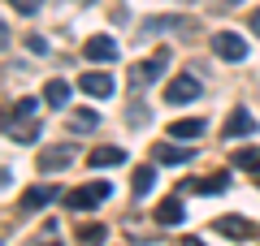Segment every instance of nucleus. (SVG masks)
I'll use <instances>...</instances> for the list:
<instances>
[{
    "instance_id": "obj_1",
    "label": "nucleus",
    "mask_w": 260,
    "mask_h": 246,
    "mask_svg": "<svg viewBox=\"0 0 260 246\" xmlns=\"http://www.w3.org/2000/svg\"><path fill=\"white\" fill-rule=\"evenodd\" d=\"M104 199H109V182H95V186H78V190H70V194H65V208L87 212V208H95V203H104Z\"/></svg>"
},
{
    "instance_id": "obj_2",
    "label": "nucleus",
    "mask_w": 260,
    "mask_h": 246,
    "mask_svg": "<svg viewBox=\"0 0 260 246\" xmlns=\"http://www.w3.org/2000/svg\"><path fill=\"white\" fill-rule=\"evenodd\" d=\"M213 52L221 61H247V39L234 35V30H217L213 35Z\"/></svg>"
},
{
    "instance_id": "obj_3",
    "label": "nucleus",
    "mask_w": 260,
    "mask_h": 246,
    "mask_svg": "<svg viewBox=\"0 0 260 246\" xmlns=\"http://www.w3.org/2000/svg\"><path fill=\"white\" fill-rule=\"evenodd\" d=\"M78 155L74 143H61V147H48V151H39V173H61L65 164Z\"/></svg>"
},
{
    "instance_id": "obj_4",
    "label": "nucleus",
    "mask_w": 260,
    "mask_h": 246,
    "mask_svg": "<svg viewBox=\"0 0 260 246\" xmlns=\"http://www.w3.org/2000/svg\"><path fill=\"white\" fill-rule=\"evenodd\" d=\"M191 100H200V82H195L191 73H178L165 87V104H191Z\"/></svg>"
},
{
    "instance_id": "obj_5",
    "label": "nucleus",
    "mask_w": 260,
    "mask_h": 246,
    "mask_svg": "<svg viewBox=\"0 0 260 246\" xmlns=\"http://www.w3.org/2000/svg\"><path fill=\"white\" fill-rule=\"evenodd\" d=\"M191 26H195L191 18H148V22L139 26V35H143V39H156V35H169V30H191Z\"/></svg>"
},
{
    "instance_id": "obj_6",
    "label": "nucleus",
    "mask_w": 260,
    "mask_h": 246,
    "mask_svg": "<svg viewBox=\"0 0 260 246\" xmlns=\"http://www.w3.org/2000/svg\"><path fill=\"white\" fill-rule=\"evenodd\" d=\"M221 134H225V138H243V134H256V117H251L247 108H234L230 117H225Z\"/></svg>"
},
{
    "instance_id": "obj_7",
    "label": "nucleus",
    "mask_w": 260,
    "mask_h": 246,
    "mask_svg": "<svg viewBox=\"0 0 260 246\" xmlns=\"http://www.w3.org/2000/svg\"><path fill=\"white\" fill-rule=\"evenodd\" d=\"M78 87H83V95H91V100H109L113 95V78L109 73H83Z\"/></svg>"
},
{
    "instance_id": "obj_8",
    "label": "nucleus",
    "mask_w": 260,
    "mask_h": 246,
    "mask_svg": "<svg viewBox=\"0 0 260 246\" xmlns=\"http://www.w3.org/2000/svg\"><path fill=\"white\" fill-rule=\"evenodd\" d=\"M83 52H87V61H100V65H104V61H113V56H117V44H113L109 35H91Z\"/></svg>"
},
{
    "instance_id": "obj_9",
    "label": "nucleus",
    "mask_w": 260,
    "mask_h": 246,
    "mask_svg": "<svg viewBox=\"0 0 260 246\" xmlns=\"http://www.w3.org/2000/svg\"><path fill=\"white\" fill-rule=\"evenodd\" d=\"M87 164H91V169H109V164H126V147H95V151L87 155Z\"/></svg>"
},
{
    "instance_id": "obj_10",
    "label": "nucleus",
    "mask_w": 260,
    "mask_h": 246,
    "mask_svg": "<svg viewBox=\"0 0 260 246\" xmlns=\"http://www.w3.org/2000/svg\"><path fill=\"white\" fill-rule=\"evenodd\" d=\"M52 199H56L52 186H30V190L22 194V212H39V208H48Z\"/></svg>"
},
{
    "instance_id": "obj_11",
    "label": "nucleus",
    "mask_w": 260,
    "mask_h": 246,
    "mask_svg": "<svg viewBox=\"0 0 260 246\" xmlns=\"http://www.w3.org/2000/svg\"><path fill=\"white\" fill-rule=\"evenodd\" d=\"M5 134H9L13 143H35L39 126H35V121H5Z\"/></svg>"
},
{
    "instance_id": "obj_12",
    "label": "nucleus",
    "mask_w": 260,
    "mask_h": 246,
    "mask_svg": "<svg viewBox=\"0 0 260 246\" xmlns=\"http://www.w3.org/2000/svg\"><path fill=\"white\" fill-rule=\"evenodd\" d=\"M44 104H52V108H65V104H70V87H65L61 78H48V87H44Z\"/></svg>"
},
{
    "instance_id": "obj_13",
    "label": "nucleus",
    "mask_w": 260,
    "mask_h": 246,
    "mask_svg": "<svg viewBox=\"0 0 260 246\" xmlns=\"http://www.w3.org/2000/svg\"><path fill=\"white\" fill-rule=\"evenodd\" d=\"M156 225H182V199L156 203Z\"/></svg>"
},
{
    "instance_id": "obj_14",
    "label": "nucleus",
    "mask_w": 260,
    "mask_h": 246,
    "mask_svg": "<svg viewBox=\"0 0 260 246\" xmlns=\"http://www.w3.org/2000/svg\"><path fill=\"white\" fill-rule=\"evenodd\" d=\"M186 160H191V147H174V143L156 147V164H186Z\"/></svg>"
},
{
    "instance_id": "obj_15",
    "label": "nucleus",
    "mask_w": 260,
    "mask_h": 246,
    "mask_svg": "<svg viewBox=\"0 0 260 246\" xmlns=\"http://www.w3.org/2000/svg\"><path fill=\"white\" fill-rule=\"evenodd\" d=\"M217 233H225V237H251V225L243 216H221V220H217Z\"/></svg>"
},
{
    "instance_id": "obj_16",
    "label": "nucleus",
    "mask_w": 260,
    "mask_h": 246,
    "mask_svg": "<svg viewBox=\"0 0 260 246\" xmlns=\"http://www.w3.org/2000/svg\"><path fill=\"white\" fill-rule=\"evenodd\" d=\"M169 134H174V138H200V134H204V121H200V117H182V121L169 126Z\"/></svg>"
},
{
    "instance_id": "obj_17",
    "label": "nucleus",
    "mask_w": 260,
    "mask_h": 246,
    "mask_svg": "<svg viewBox=\"0 0 260 246\" xmlns=\"http://www.w3.org/2000/svg\"><path fill=\"white\" fill-rule=\"evenodd\" d=\"M39 117V100H30V95H26V100H18V104H13V112H9V121H35Z\"/></svg>"
},
{
    "instance_id": "obj_18",
    "label": "nucleus",
    "mask_w": 260,
    "mask_h": 246,
    "mask_svg": "<svg viewBox=\"0 0 260 246\" xmlns=\"http://www.w3.org/2000/svg\"><path fill=\"white\" fill-rule=\"evenodd\" d=\"M156 65H152V61H143V65H135V69H130V87H135V91H139V87H148V82L152 78H156Z\"/></svg>"
},
{
    "instance_id": "obj_19",
    "label": "nucleus",
    "mask_w": 260,
    "mask_h": 246,
    "mask_svg": "<svg viewBox=\"0 0 260 246\" xmlns=\"http://www.w3.org/2000/svg\"><path fill=\"white\" fill-rule=\"evenodd\" d=\"M234 169H256L260 173V147H239L234 151Z\"/></svg>"
},
{
    "instance_id": "obj_20",
    "label": "nucleus",
    "mask_w": 260,
    "mask_h": 246,
    "mask_svg": "<svg viewBox=\"0 0 260 246\" xmlns=\"http://www.w3.org/2000/svg\"><path fill=\"white\" fill-rule=\"evenodd\" d=\"M230 186V177L225 173H213L208 182H195V186H186V190H195V194H217V190H225Z\"/></svg>"
},
{
    "instance_id": "obj_21",
    "label": "nucleus",
    "mask_w": 260,
    "mask_h": 246,
    "mask_svg": "<svg viewBox=\"0 0 260 246\" xmlns=\"http://www.w3.org/2000/svg\"><path fill=\"white\" fill-rule=\"evenodd\" d=\"M152 177H156V169H152V164H143V169H135V199H143V194L152 190Z\"/></svg>"
},
{
    "instance_id": "obj_22",
    "label": "nucleus",
    "mask_w": 260,
    "mask_h": 246,
    "mask_svg": "<svg viewBox=\"0 0 260 246\" xmlns=\"http://www.w3.org/2000/svg\"><path fill=\"white\" fill-rule=\"evenodd\" d=\"M95 126H100L95 112H74V117H70V130H78V134H91Z\"/></svg>"
},
{
    "instance_id": "obj_23",
    "label": "nucleus",
    "mask_w": 260,
    "mask_h": 246,
    "mask_svg": "<svg viewBox=\"0 0 260 246\" xmlns=\"http://www.w3.org/2000/svg\"><path fill=\"white\" fill-rule=\"evenodd\" d=\"M78 242L83 246H100L104 242V225H83L78 229Z\"/></svg>"
},
{
    "instance_id": "obj_24",
    "label": "nucleus",
    "mask_w": 260,
    "mask_h": 246,
    "mask_svg": "<svg viewBox=\"0 0 260 246\" xmlns=\"http://www.w3.org/2000/svg\"><path fill=\"white\" fill-rule=\"evenodd\" d=\"M9 5H13V9L22 13V18H35V13H39V5H44V0H9Z\"/></svg>"
},
{
    "instance_id": "obj_25",
    "label": "nucleus",
    "mask_w": 260,
    "mask_h": 246,
    "mask_svg": "<svg viewBox=\"0 0 260 246\" xmlns=\"http://www.w3.org/2000/svg\"><path fill=\"white\" fill-rule=\"evenodd\" d=\"M130 126H148V108L143 104H130Z\"/></svg>"
},
{
    "instance_id": "obj_26",
    "label": "nucleus",
    "mask_w": 260,
    "mask_h": 246,
    "mask_svg": "<svg viewBox=\"0 0 260 246\" xmlns=\"http://www.w3.org/2000/svg\"><path fill=\"white\" fill-rule=\"evenodd\" d=\"M30 52H39V56L48 52V44H44V35H30Z\"/></svg>"
},
{
    "instance_id": "obj_27",
    "label": "nucleus",
    "mask_w": 260,
    "mask_h": 246,
    "mask_svg": "<svg viewBox=\"0 0 260 246\" xmlns=\"http://www.w3.org/2000/svg\"><path fill=\"white\" fill-rule=\"evenodd\" d=\"M247 26H251V30H256V35H260V9H256V13H251V22H247Z\"/></svg>"
},
{
    "instance_id": "obj_28",
    "label": "nucleus",
    "mask_w": 260,
    "mask_h": 246,
    "mask_svg": "<svg viewBox=\"0 0 260 246\" xmlns=\"http://www.w3.org/2000/svg\"><path fill=\"white\" fill-rule=\"evenodd\" d=\"M178 246H204V242H200V237H182Z\"/></svg>"
},
{
    "instance_id": "obj_29",
    "label": "nucleus",
    "mask_w": 260,
    "mask_h": 246,
    "mask_svg": "<svg viewBox=\"0 0 260 246\" xmlns=\"http://www.w3.org/2000/svg\"><path fill=\"white\" fill-rule=\"evenodd\" d=\"M217 5H225V0H217Z\"/></svg>"
},
{
    "instance_id": "obj_30",
    "label": "nucleus",
    "mask_w": 260,
    "mask_h": 246,
    "mask_svg": "<svg viewBox=\"0 0 260 246\" xmlns=\"http://www.w3.org/2000/svg\"><path fill=\"white\" fill-rule=\"evenodd\" d=\"M52 246H56V242H52Z\"/></svg>"
}]
</instances>
